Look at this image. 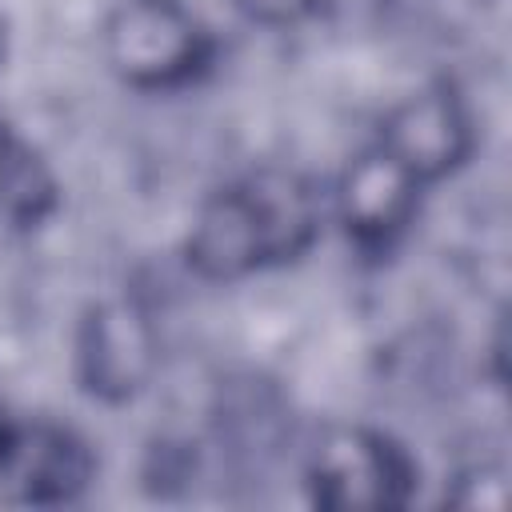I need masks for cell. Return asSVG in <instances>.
<instances>
[{
  "label": "cell",
  "mask_w": 512,
  "mask_h": 512,
  "mask_svg": "<svg viewBox=\"0 0 512 512\" xmlns=\"http://www.w3.org/2000/svg\"><path fill=\"white\" fill-rule=\"evenodd\" d=\"M100 56L124 88L176 96L212 76L220 36L188 0H112L100 20Z\"/></svg>",
  "instance_id": "obj_1"
},
{
  "label": "cell",
  "mask_w": 512,
  "mask_h": 512,
  "mask_svg": "<svg viewBox=\"0 0 512 512\" xmlns=\"http://www.w3.org/2000/svg\"><path fill=\"white\" fill-rule=\"evenodd\" d=\"M308 504L324 512H400L420 488L416 456L376 424H328L300 464Z\"/></svg>",
  "instance_id": "obj_2"
},
{
  "label": "cell",
  "mask_w": 512,
  "mask_h": 512,
  "mask_svg": "<svg viewBox=\"0 0 512 512\" xmlns=\"http://www.w3.org/2000/svg\"><path fill=\"white\" fill-rule=\"evenodd\" d=\"M160 328L136 292L88 300L72 328V376L100 408L136 404L160 376Z\"/></svg>",
  "instance_id": "obj_3"
},
{
  "label": "cell",
  "mask_w": 512,
  "mask_h": 512,
  "mask_svg": "<svg viewBox=\"0 0 512 512\" xmlns=\"http://www.w3.org/2000/svg\"><path fill=\"white\" fill-rule=\"evenodd\" d=\"M372 140L396 164H404L424 188H436L472 164L480 128L456 80L440 76L392 100L376 120Z\"/></svg>",
  "instance_id": "obj_4"
},
{
  "label": "cell",
  "mask_w": 512,
  "mask_h": 512,
  "mask_svg": "<svg viewBox=\"0 0 512 512\" xmlns=\"http://www.w3.org/2000/svg\"><path fill=\"white\" fill-rule=\"evenodd\" d=\"M424 184L376 140L356 148L328 188V220L360 256H392L424 212Z\"/></svg>",
  "instance_id": "obj_5"
},
{
  "label": "cell",
  "mask_w": 512,
  "mask_h": 512,
  "mask_svg": "<svg viewBox=\"0 0 512 512\" xmlns=\"http://www.w3.org/2000/svg\"><path fill=\"white\" fill-rule=\"evenodd\" d=\"M100 476L96 444L52 416H12L0 436V496L32 508L84 500Z\"/></svg>",
  "instance_id": "obj_6"
},
{
  "label": "cell",
  "mask_w": 512,
  "mask_h": 512,
  "mask_svg": "<svg viewBox=\"0 0 512 512\" xmlns=\"http://www.w3.org/2000/svg\"><path fill=\"white\" fill-rule=\"evenodd\" d=\"M180 256L184 268L204 284H240L260 272H272L268 244L240 176L224 180L196 204Z\"/></svg>",
  "instance_id": "obj_7"
},
{
  "label": "cell",
  "mask_w": 512,
  "mask_h": 512,
  "mask_svg": "<svg viewBox=\"0 0 512 512\" xmlns=\"http://www.w3.org/2000/svg\"><path fill=\"white\" fill-rule=\"evenodd\" d=\"M56 208L60 184L52 168L0 116V216L16 228H40Z\"/></svg>",
  "instance_id": "obj_8"
},
{
  "label": "cell",
  "mask_w": 512,
  "mask_h": 512,
  "mask_svg": "<svg viewBox=\"0 0 512 512\" xmlns=\"http://www.w3.org/2000/svg\"><path fill=\"white\" fill-rule=\"evenodd\" d=\"M444 504L464 512H500L508 504V468L500 460H472L444 480Z\"/></svg>",
  "instance_id": "obj_9"
},
{
  "label": "cell",
  "mask_w": 512,
  "mask_h": 512,
  "mask_svg": "<svg viewBox=\"0 0 512 512\" xmlns=\"http://www.w3.org/2000/svg\"><path fill=\"white\" fill-rule=\"evenodd\" d=\"M248 24L268 32H296L332 12V0H228Z\"/></svg>",
  "instance_id": "obj_10"
},
{
  "label": "cell",
  "mask_w": 512,
  "mask_h": 512,
  "mask_svg": "<svg viewBox=\"0 0 512 512\" xmlns=\"http://www.w3.org/2000/svg\"><path fill=\"white\" fill-rule=\"evenodd\" d=\"M8 48H12V28H8V16L0 12V72L8 68Z\"/></svg>",
  "instance_id": "obj_11"
},
{
  "label": "cell",
  "mask_w": 512,
  "mask_h": 512,
  "mask_svg": "<svg viewBox=\"0 0 512 512\" xmlns=\"http://www.w3.org/2000/svg\"><path fill=\"white\" fill-rule=\"evenodd\" d=\"M8 420H12V412H8V404L0 400V436H4V428H8Z\"/></svg>",
  "instance_id": "obj_12"
}]
</instances>
